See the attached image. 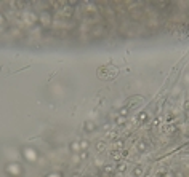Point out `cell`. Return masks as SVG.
<instances>
[]
</instances>
